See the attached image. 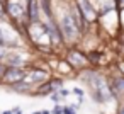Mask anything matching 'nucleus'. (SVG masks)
<instances>
[{"label": "nucleus", "mask_w": 124, "mask_h": 114, "mask_svg": "<svg viewBox=\"0 0 124 114\" xmlns=\"http://www.w3.org/2000/svg\"><path fill=\"white\" fill-rule=\"evenodd\" d=\"M70 63H71V66H78V63L80 65H85L87 63V58L83 55H80L78 51H71L70 53Z\"/></svg>", "instance_id": "7ed1b4c3"}, {"label": "nucleus", "mask_w": 124, "mask_h": 114, "mask_svg": "<svg viewBox=\"0 0 124 114\" xmlns=\"http://www.w3.org/2000/svg\"><path fill=\"white\" fill-rule=\"evenodd\" d=\"M121 114H124V107H122V109H121Z\"/></svg>", "instance_id": "0eeeda50"}, {"label": "nucleus", "mask_w": 124, "mask_h": 114, "mask_svg": "<svg viewBox=\"0 0 124 114\" xmlns=\"http://www.w3.org/2000/svg\"><path fill=\"white\" fill-rule=\"evenodd\" d=\"M5 70H7V66L0 63V78H2V75H4V72H5Z\"/></svg>", "instance_id": "423d86ee"}, {"label": "nucleus", "mask_w": 124, "mask_h": 114, "mask_svg": "<svg viewBox=\"0 0 124 114\" xmlns=\"http://www.w3.org/2000/svg\"><path fill=\"white\" fill-rule=\"evenodd\" d=\"M24 75H26V72L22 70V68H19V66H10V68H7L5 72H4V75H2V82H7V83H16L17 80H21V78H24Z\"/></svg>", "instance_id": "f03ea898"}, {"label": "nucleus", "mask_w": 124, "mask_h": 114, "mask_svg": "<svg viewBox=\"0 0 124 114\" xmlns=\"http://www.w3.org/2000/svg\"><path fill=\"white\" fill-rule=\"evenodd\" d=\"M112 89L119 94H124V78H116L112 83Z\"/></svg>", "instance_id": "39448f33"}, {"label": "nucleus", "mask_w": 124, "mask_h": 114, "mask_svg": "<svg viewBox=\"0 0 124 114\" xmlns=\"http://www.w3.org/2000/svg\"><path fill=\"white\" fill-rule=\"evenodd\" d=\"M121 2H122V5H124V0H121Z\"/></svg>", "instance_id": "6e6552de"}, {"label": "nucleus", "mask_w": 124, "mask_h": 114, "mask_svg": "<svg viewBox=\"0 0 124 114\" xmlns=\"http://www.w3.org/2000/svg\"><path fill=\"white\" fill-rule=\"evenodd\" d=\"M61 33L65 36L66 41H71L77 38V26H75V19L70 14H65L63 21H61Z\"/></svg>", "instance_id": "f257e3e1"}, {"label": "nucleus", "mask_w": 124, "mask_h": 114, "mask_svg": "<svg viewBox=\"0 0 124 114\" xmlns=\"http://www.w3.org/2000/svg\"><path fill=\"white\" fill-rule=\"evenodd\" d=\"M29 19L32 22H38V2L29 0Z\"/></svg>", "instance_id": "20e7f679"}]
</instances>
